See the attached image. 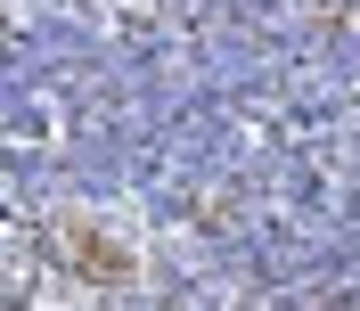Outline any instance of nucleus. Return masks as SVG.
<instances>
[]
</instances>
